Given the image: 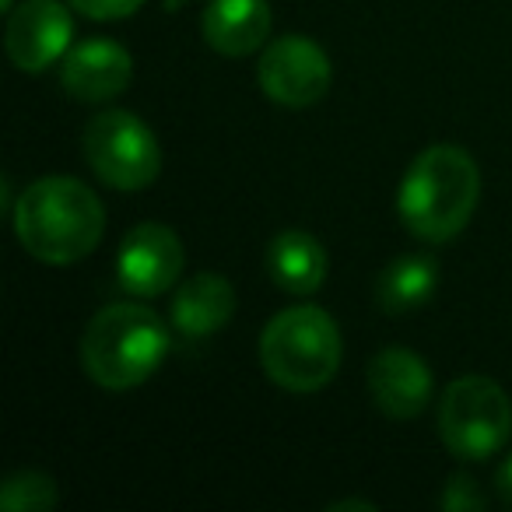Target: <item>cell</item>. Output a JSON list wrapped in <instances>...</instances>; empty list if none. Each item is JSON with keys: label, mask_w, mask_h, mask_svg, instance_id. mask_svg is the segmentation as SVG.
Listing matches in <instances>:
<instances>
[{"label": "cell", "mask_w": 512, "mask_h": 512, "mask_svg": "<svg viewBox=\"0 0 512 512\" xmlns=\"http://www.w3.org/2000/svg\"><path fill=\"white\" fill-rule=\"evenodd\" d=\"M15 235L46 267H71L95 253L106 232V207L92 186L74 176H43L15 200Z\"/></svg>", "instance_id": "cell-1"}, {"label": "cell", "mask_w": 512, "mask_h": 512, "mask_svg": "<svg viewBox=\"0 0 512 512\" xmlns=\"http://www.w3.org/2000/svg\"><path fill=\"white\" fill-rule=\"evenodd\" d=\"M481 200V169L460 144H432L411 165L397 190V214L421 242H449L470 225Z\"/></svg>", "instance_id": "cell-2"}, {"label": "cell", "mask_w": 512, "mask_h": 512, "mask_svg": "<svg viewBox=\"0 0 512 512\" xmlns=\"http://www.w3.org/2000/svg\"><path fill=\"white\" fill-rule=\"evenodd\" d=\"M165 355L169 327L141 302L102 306L81 334V369L102 390H134L148 383Z\"/></svg>", "instance_id": "cell-3"}, {"label": "cell", "mask_w": 512, "mask_h": 512, "mask_svg": "<svg viewBox=\"0 0 512 512\" xmlns=\"http://www.w3.org/2000/svg\"><path fill=\"white\" fill-rule=\"evenodd\" d=\"M344 358L341 330L320 306H292L260 334V365L288 393H316L337 376Z\"/></svg>", "instance_id": "cell-4"}, {"label": "cell", "mask_w": 512, "mask_h": 512, "mask_svg": "<svg viewBox=\"0 0 512 512\" xmlns=\"http://www.w3.org/2000/svg\"><path fill=\"white\" fill-rule=\"evenodd\" d=\"M512 435L509 393L488 376H460L439 400V439L456 460H488Z\"/></svg>", "instance_id": "cell-5"}, {"label": "cell", "mask_w": 512, "mask_h": 512, "mask_svg": "<svg viewBox=\"0 0 512 512\" xmlns=\"http://www.w3.org/2000/svg\"><path fill=\"white\" fill-rule=\"evenodd\" d=\"M81 155L102 183L123 193L148 190L162 172L158 137L141 116L127 109H106L92 116L81 134Z\"/></svg>", "instance_id": "cell-6"}, {"label": "cell", "mask_w": 512, "mask_h": 512, "mask_svg": "<svg viewBox=\"0 0 512 512\" xmlns=\"http://www.w3.org/2000/svg\"><path fill=\"white\" fill-rule=\"evenodd\" d=\"M256 81L274 106L309 109L330 92L334 67L320 43L292 32L264 46L260 64H256Z\"/></svg>", "instance_id": "cell-7"}, {"label": "cell", "mask_w": 512, "mask_h": 512, "mask_svg": "<svg viewBox=\"0 0 512 512\" xmlns=\"http://www.w3.org/2000/svg\"><path fill=\"white\" fill-rule=\"evenodd\" d=\"M186 249L169 225L141 221L116 249V285L134 299H158L179 285Z\"/></svg>", "instance_id": "cell-8"}, {"label": "cell", "mask_w": 512, "mask_h": 512, "mask_svg": "<svg viewBox=\"0 0 512 512\" xmlns=\"http://www.w3.org/2000/svg\"><path fill=\"white\" fill-rule=\"evenodd\" d=\"M74 43V18L60 0H25L8 11L4 50L25 74H43L67 57Z\"/></svg>", "instance_id": "cell-9"}, {"label": "cell", "mask_w": 512, "mask_h": 512, "mask_svg": "<svg viewBox=\"0 0 512 512\" xmlns=\"http://www.w3.org/2000/svg\"><path fill=\"white\" fill-rule=\"evenodd\" d=\"M365 383L376 400V407L393 421H411L432 400V369L411 348H383L369 362Z\"/></svg>", "instance_id": "cell-10"}, {"label": "cell", "mask_w": 512, "mask_h": 512, "mask_svg": "<svg viewBox=\"0 0 512 512\" xmlns=\"http://www.w3.org/2000/svg\"><path fill=\"white\" fill-rule=\"evenodd\" d=\"M134 81V57L113 39H85L60 60V85L78 102H109Z\"/></svg>", "instance_id": "cell-11"}, {"label": "cell", "mask_w": 512, "mask_h": 512, "mask_svg": "<svg viewBox=\"0 0 512 512\" xmlns=\"http://www.w3.org/2000/svg\"><path fill=\"white\" fill-rule=\"evenodd\" d=\"M271 25L274 15L267 0H211L200 18L204 43L221 57H249L264 50Z\"/></svg>", "instance_id": "cell-12"}, {"label": "cell", "mask_w": 512, "mask_h": 512, "mask_svg": "<svg viewBox=\"0 0 512 512\" xmlns=\"http://www.w3.org/2000/svg\"><path fill=\"white\" fill-rule=\"evenodd\" d=\"M235 316V288L221 274H193L172 292L169 302V323L179 337L200 341L225 327Z\"/></svg>", "instance_id": "cell-13"}, {"label": "cell", "mask_w": 512, "mask_h": 512, "mask_svg": "<svg viewBox=\"0 0 512 512\" xmlns=\"http://www.w3.org/2000/svg\"><path fill=\"white\" fill-rule=\"evenodd\" d=\"M267 274L288 295H313L330 274L327 249L306 228H285L267 246Z\"/></svg>", "instance_id": "cell-14"}, {"label": "cell", "mask_w": 512, "mask_h": 512, "mask_svg": "<svg viewBox=\"0 0 512 512\" xmlns=\"http://www.w3.org/2000/svg\"><path fill=\"white\" fill-rule=\"evenodd\" d=\"M442 267L432 253H404L383 267L376 281V302L386 316H411L428 306L439 288Z\"/></svg>", "instance_id": "cell-15"}, {"label": "cell", "mask_w": 512, "mask_h": 512, "mask_svg": "<svg viewBox=\"0 0 512 512\" xmlns=\"http://www.w3.org/2000/svg\"><path fill=\"white\" fill-rule=\"evenodd\" d=\"M57 502V481L43 470H15L0 484V509L4 512H46Z\"/></svg>", "instance_id": "cell-16"}, {"label": "cell", "mask_w": 512, "mask_h": 512, "mask_svg": "<svg viewBox=\"0 0 512 512\" xmlns=\"http://www.w3.org/2000/svg\"><path fill=\"white\" fill-rule=\"evenodd\" d=\"M439 505H442V512H484L488 509V495H484L474 477L460 470V474H453L446 481V488H442V495H439Z\"/></svg>", "instance_id": "cell-17"}, {"label": "cell", "mask_w": 512, "mask_h": 512, "mask_svg": "<svg viewBox=\"0 0 512 512\" xmlns=\"http://www.w3.org/2000/svg\"><path fill=\"white\" fill-rule=\"evenodd\" d=\"M78 15L92 18V22H120V18H130L144 0H67Z\"/></svg>", "instance_id": "cell-18"}, {"label": "cell", "mask_w": 512, "mask_h": 512, "mask_svg": "<svg viewBox=\"0 0 512 512\" xmlns=\"http://www.w3.org/2000/svg\"><path fill=\"white\" fill-rule=\"evenodd\" d=\"M495 491H498V498L512 509V456H505V463L495 470Z\"/></svg>", "instance_id": "cell-19"}, {"label": "cell", "mask_w": 512, "mask_h": 512, "mask_svg": "<svg viewBox=\"0 0 512 512\" xmlns=\"http://www.w3.org/2000/svg\"><path fill=\"white\" fill-rule=\"evenodd\" d=\"M344 509H376V505L365 502V498H341V502L330 505V512H344Z\"/></svg>", "instance_id": "cell-20"}, {"label": "cell", "mask_w": 512, "mask_h": 512, "mask_svg": "<svg viewBox=\"0 0 512 512\" xmlns=\"http://www.w3.org/2000/svg\"><path fill=\"white\" fill-rule=\"evenodd\" d=\"M186 4H190V0H162V8H165V11H183Z\"/></svg>", "instance_id": "cell-21"}, {"label": "cell", "mask_w": 512, "mask_h": 512, "mask_svg": "<svg viewBox=\"0 0 512 512\" xmlns=\"http://www.w3.org/2000/svg\"><path fill=\"white\" fill-rule=\"evenodd\" d=\"M0 8H4V11H11V8H15V0H0Z\"/></svg>", "instance_id": "cell-22"}]
</instances>
